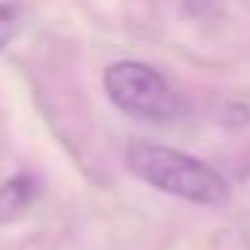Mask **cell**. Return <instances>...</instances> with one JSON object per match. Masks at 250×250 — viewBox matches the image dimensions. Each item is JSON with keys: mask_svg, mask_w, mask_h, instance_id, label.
Instances as JSON below:
<instances>
[{"mask_svg": "<svg viewBox=\"0 0 250 250\" xmlns=\"http://www.w3.org/2000/svg\"><path fill=\"white\" fill-rule=\"evenodd\" d=\"M103 88L121 112L142 121L162 124V121H174L183 112L180 94L165 83V77L156 68L145 62L124 59L109 65L103 74Z\"/></svg>", "mask_w": 250, "mask_h": 250, "instance_id": "2", "label": "cell"}, {"mask_svg": "<svg viewBox=\"0 0 250 250\" xmlns=\"http://www.w3.org/2000/svg\"><path fill=\"white\" fill-rule=\"evenodd\" d=\"M39 197V180L33 174H18L0 186V224L21 218Z\"/></svg>", "mask_w": 250, "mask_h": 250, "instance_id": "3", "label": "cell"}, {"mask_svg": "<svg viewBox=\"0 0 250 250\" xmlns=\"http://www.w3.org/2000/svg\"><path fill=\"white\" fill-rule=\"evenodd\" d=\"M15 30H18V6H12V3H0V50H3V47L12 42Z\"/></svg>", "mask_w": 250, "mask_h": 250, "instance_id": "4", "label": "cell"}, {"mask_svg": "<svg viewBox=\"0 0 250 250\" xmlns=\"http://www.w3.org/2000/svg\"><path fill=\"white\" fill-rule=\"evenodd\" d=\"M127 165L147 186L165 194H174L180 200H188V203L221 206L229 194L224 177L212 165L183 150H174V147L136 142L127 150Z\"/></svg>", "mask_w": 250, "mask_h": 250, "instance_id": "1", "label": "cell"}]
</instances>
